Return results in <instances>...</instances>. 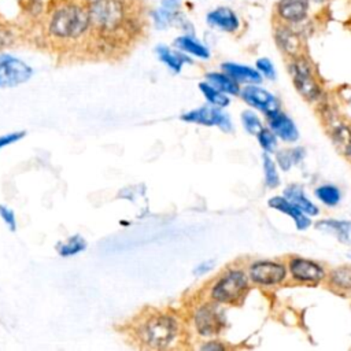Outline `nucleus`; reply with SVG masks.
<instances>
[{"label":"nucleus","instance_id":"24","mask_svg":"<svg viewBox=\"0 0 351 351\" xmlns=\"http://www.w3.org/2000/svg\"><path fill=\"white\" fill-rule=\"evenodd\" d=\"M330 137L339 152L351 156V128L348 125L337 122L330 130Z\"/></svg>","mask_w":351,"mask_h":351},{"label":"nucleus","instance_id":"21","mask_svg":"<svg viewBox=\"0 0 351 351\" xmlns=\"http://www.w3.org/2000/svg\"><path fill=\"white\" fill-rule=\"evenodd\" d=\"M174 47L188 55L196 56L199 59H208L210 58V49L200 43L196 37L191 36V34H184L180 36L174 40Z\"/></svg>","mask_w":351,"mask_h":351},{"label":"nucleus","instance_id":"5","mask_svg":"<svg viewBox=\"0 0 351 351\" xmlns=\"http://www.w3.org/2000/svg\"><path fill=\"white\" fill-rule=\"evenodd\" d=\"M289 73L295 88L306 100L314 101L319 97L321 88L308 59H306L303 55L292 58V62L289 64Z\"/></svg>","mask_w":351,"mask_h":351},{"label":"nucleus","instance_id":"3","mask_svg":"<svg viewBox=\"0 0 351 351\" xmlns=\"http://www.w3.org/2000/svg\"><path fill=\"white\" fill-rule=\"evenodd\" d=\"M88 11L92 29L103 36L126 30L132 22L126 0H95L88 4Z\"/></svg>","mask_w":351,"mask_h":351},{"label":"nucleus","instance_id":"18","mask_svg":"<svg viewBox=\"0 0 351 351\" xmlns=\"http://www.w3.org/2000/svg\"><path fill=\"white\" fill-rule=\"evenodd\" d=\"M315 228L322 233L336 237L340 243L351 245V221L344 219H321L315 223Z\"/></svg>","mask_w":351,"mask_h":351},{"label":"nucleus","instance_id":"2","mask_svg":"<svg viewBox=\"0 0 351 351\" xmlns=\"http://www.w3.org/2000/svg\"><path fill=\"white\" fill-rule=\"evenodd\" d=\"M180 333V322L169 313H154L145 317L136 328L137 340L148 348L170 347Z\"/></svg>","mask_w":351,"mask_h":351},{"label":"nucleus","instance_id":"33","mask_svg":"<svg viewBox=\"0 0 351 351\" xmlns=\"http://www.w3.org/2000/svg\"><path fill=\"white\" fill-rule=\"evenodd\" d=\"M256 66V70L261 73L262 77L267 78V80H274L276 78V69L271 63L270 59L267 58H259L255 63Z\"/></svg>","mask_w":351,"mask_h":351},{"label":"nucleus","instance_id":"40","mask_svg":"<svg viewBox=\"0 0 351 351\" xmlns=\"http://www.w3.org/2000/svg\"><path fill=\"white\" fill-rule=\"evenodd\" d=\"M315 3H325V1H328V0H314Z\"/></svg>","mask_w":351,"mask_h":351},{"label":"nucleus","instance_id":"28","mask_svg":"<svg viewBox=\"0 0 351 351\" xmlns=\"http://www.w3.org/2000/svg\"><path fill=\"white\" fill-rule=\"evenodd\" d=\"M330 285L340 291L351 289V266H340L330 271L329 274Z\"/></svg>","mask_w":351,"mask_h":351},{"label":"nucleus","instance_id":"15","mask_svg":"<svg viewBox=\"0 0 351 351\" xmlns=\"http://www.w3.org/2000/svg\"><path fill=\"white\" fill-rule=\"evenodd\" d=\"M266 119H267L269 129L277 137H280L282 141L293 143V141L298 140L299 132H298L296 125L293 123V121L288 115H285L280 110H277L271 114H267Z\"/></svg>","mask_w":351,"mask_h":351},{"label":"nucleus","instance_id":"41","mask_svg":"<svg viewBox=\"0 0 351 351\" xmlns=\"http://www.w3.org/2000/svg\"><path fill=\"white\" fill-rule=\"evenodd\" d=\"M348 256H350V258H351V252H350V255H348Z\"/></svg>","mask_w":351,"mask_h":351},{"label":"nucleus","instance_id":"1","mask_svg":"<svg viewBox=\"0 0 351 351\" xmlns=\"http://www.w3.org/2000/svg\"><path fill=\"white\" fill-rule=\"evenodd\" d=\"M92 29L88 4L78 0H63L55 5L47 19V33L62 43L81 40Z\"/></svg>","mask_w":351,"mask_h":351},{"label":"nucleus","instance_id":"23","mask_svg":"<svg viewBox=\"0 0 351 351\" xmlns=\"http://www.w3.org/2000/svg\"><path fill=\"white\" fill-rule=\"evenodd\" d=\"M206 81L226 95H239L240 93L239 82L234 81L230 75H228L223 71L222 73H219V71L207 73Z\"/></svg>","mask_w":351,"mask_h":351},{"label":"nucleus","instance_id":"16","mask_svg":"<svg viewBox=\"0 0 351 351\" xmlns=\"http://www.w3.org/2000/svg\"><path fill=\"white\" fill-rule=\"evenodd\" d=\"M274 40L285 55L291 58L302 55V38L288 23H281L276 27Z\"/></svg>","mask_w":351,"mask_h":351},{"label":"nucleus","instance_id":"4","mask_svg":"<svg viewBox=\"0 0 351 351\" xmlns=\"http://www.w3.org/2000/svg\"><path fill=\"white\" fill-rule=\"evenodd\" d=\"M248 289V278L243 270L230 269L225 271L211 287L210 296L217 303H237Z\"/></svg>","mask_w":351,"mask_h":351},{"label":"nucleus","instance_id":"17","mask_svg":"<svg viewBox=\"0 0 351 351\" xmlns=\"http://www.w3.org/2000/svg\"><path fill=\"white\" fill-rule=\"evenodd\" d=\"M267 204H269L271 208H274V210H277V211H280V213H282V214L289 215V217L293 219V222H295V225H296V228H298L299 230H304V229H307V228L311 225V221L308 219L307 214H304L303 211H300V210H299L293 203H291L285 196H273V197L269 199Z\"/></svg>","mask_w":351,"mask_h":351},{"label":"nucleus","instance_id":"7","mask_svg":"<svg viewBox=\"0 0 351 351\" xmlns=\"http://www.w3.org/2000/svg\"><path fill=\"white\" fill-rule=\"evenodd\" d=\"M193 324L200 336H214L219 333L225 325V314L219 303H206L200 306L193 315Z\"/></svg>","mask_w":351,"mask_h":351},{"label":"nucleus","instance_id":"9","mask_svg":"<svg viewBox=\"0 0 351 351\" xmlns=\"http://www.w3.org/2000/svg\"><path fill=\"white\" fill-rule=\"evenodd\" d=\"M248 277L258 285H278L287 278V267L274 261H256L250 266Z\"/></svg>","mask_w":351,"mask_h":351},{"label":"nucleus","instance_id":"34","mask_svg":"<svg viewBox=\"0 0 351 351\" xmlns=\"http://www.w3.org/2000/svg\"><path fill=\"white\" fill-rule=\"evenodd\" d=\"M0 217L11 232L16 230V217H15V213L12 208H10L8 206L0 204Z\"/></svg>","mask_w":351,"mask_h":351},{"label":"nucleus","instance_id":"8","mask_svg":"<svg viewBox=\"0 0 351 351\" xmlns=\"http://www.w3.org/2000/svg\"><path fill=\"white\" fill-rule=\"evenodd\" d=\"M181 119L185 122L199 123L204 126H217L223 132H230L233 129L229 115L223 112L221 107L213 106L210 103L182 114Z\"/></svg>","mask_w":351,"mask_h":351},{"label":"nucleus","instance_id":"29","mask_svg":"<svg viewBox=\"0 0 351 351\" xmlns=\"http://www.w3.org/2000/svg\"><path fill=\"white\" fill-rule=\"evenodd\" d=\"M314 193H315L317 199L326 206H336L341 199L340 191L335 185H330V184L319 185Z\"/></svg>","mask_w":351,"mask_h":351},{"label":"nucleus","instance_id":"30","mask_svg":"<svg viewBox=\"0 0 351 351\" xmlns=\"http://www.w3.org/2000/svg\"><path fill=\"white\" fill-rule=\"evenodd\" d=\"M262 163H263V174H265L266 185L269 188H276L280 184V177H278L276 162L269 156V154H263Z\"/></svg>","mask_w":351,"mask_h":351},{"label":"nucleus","instance_id":"19","mask_svg":"<svg viewBox=\"0 0 351 351\" xmlns=\"http://www.w3.org/2000/svg\"><path fill=\"white\" fill-rule=\"evenodd\" d=\"M221 69L239 84H259L263 78L256 69L234 62H225L221 64Z\"/></svg>","mask_w":351,"mask_h":351},{"label":"nucleus","instance_id":"27","mask_svg":"<svg viewBox=\"0 0 351 351\" xmlns=\"http://www.w3.org/2000/svg\"><path fill=\"white\" fill-rule=\"evenodd\" d=\"M303 158H304V149L300 147L287 149V151L285 149L278 151L276 154V162H277V165H280V167L282 170H289L293 165L299 163Z\"/></svg>","mask_w":351,"mask_h":351},{"label":"nucleus","instance_id":"37","mask_svg":"<svg viewBox=\"0 0 351 351\" xmlns=\"http://www.w3.org/2000/svg\"><path fill=\"white\" fill-rule=\"evenodd\" d=\"M11 41H12L11 32L7 27L0 26V48L4 47V45H10Z\"/></svg>","mask_w":351,"mask_h":351},{"label":"nucleus","instance_id":"39","mask_svg":"<svg viewBox=\"0 0 351 351\" xmlns=\"http://www.w3.org/2000/svg\"><path fill=\"white\" fill-rule=\"evenodd\" d=\"M78 1H82V3H85V4H89V3H92V1H95V0H78Z\"/></svg>","mask_w":351,"mask_h":351},{"label":"nucleus","instance_id":"32","mask_svg":"<svg viewBox=\"0 0 351 351\" xmlns=\"http://www.w3.org/2000/svg\"><path fill=\"white\" fill-rule=\"evenodd\" d=\"M256 138L259 141V145L266 152L274 151V148L277 145V136L269 128H262V130L256 134Z\"/></svg>","mask_w":351,"mask_h":351},{"label":"nucleus","instance_id":"20","mask_svg":"<svg viewBox=\"0 0 351 351\" xmlns=\"http://www.w3.org/2000/svg\"><path fill=\"white\" fill-rule=\"evenodd\" d=\"M155 52L159 60L176 74L182 70L185 63H192V59L188 55H185V52L180 49H171L166 45H158L155 48Z\"/></svg>","mask_w":351,"mask_h":351},{"label":"nucleus","instance_id":"31","mask_svg":"<svg viewBox=\"0 0 351 351\" xmlns=\"http://www.w3.org/2000/svg\"><path fill=\"white\" fill-rule=\"evenodd\" d=\"M241 122L247 133L254 136H256L263 128L259 117L252 110H245L244 112H241Z\"/></svg>","mask_w":351,"mask_h":351},{"label":"nucleus","instance_id":"35","mask_svg":"<svg viewBox=\"0 0 351 351\" xmlns=\"http://www.w3.org/2000/svg\"><path fill=\"white\" fill-rule=\"evenodd\" d=\"M25 136H26V132H25V130L11 132V133H7V134L0 136V149L4 148V147L11 145V144H14V143H18V141L22 140Z\"/></svg>","mask_w":351,"mask_h":351},{"label":"nucleus","instance_id":"25","mask_svg":"<svg viewBox=\"0 0 351 351\" xmlns=\"http://www.w3.org/2000/svg\"><path fill=\"white\" fill-rule=\"evenodd\" d=\"M86 240L80 236V234H74L71 237H69L67 240L62 241L58 244L56 250H58V254L63 258H69V256H74L80 252H82L85 248H86Z\"/></svg>","mask_w":351,"mask_h":351},{"label":"nucleus","instance_id":"14","mask_svg":"<svg viewBox=\"0 0 351 351\" xmlns=\"http://www.w3.org/2000/svg\"><path fill=\"white\" fill-rule=\"evenodd\" d=\"M310 0H278L276 14L282 23H300L307 18Z\"/></svg>","mask_w":351,"mask_h":351},{"label":"nucleus","instance_id":"36","mask_svg":"<svg viewBox=\"0 0 351 351\" xmlns=\"http://www.w3.org/2000/svg\"><path fill=\"white\" fill-rule=\"evenodd\" d=\"M214 266H215L214 261H204V262L199 263V265L193 269V274H196V276H204V274H207L208 271H211V270L214 269Z\"/></svg>","mask_w":351,"mask_h":351},{"label":"nucleus","instance_id":"11","mask_svg":"<svg viewBox=\"0 0 351 351\" xmlns=\"http://www.w3.org/2000/svg\"><path fill=\"white\" fill-rule=\"evenodd\" d=\"M288 269L293 280L306 284H318L325 278V270L317 262L304 258H291Z\"/></svg>","mask_w":351,"mask_h":351},{"label":"nucleus","instance_id":"38","mask_svg":"<svg viewBox=\"0 0 351 351\" xmlns=\"http://www.w3.org/2000/svg\"><path fill=\"white\" fill-rule=\"evenodd\" d=\"M223 348H225V346L221 344V343H217V341H208V343L202 346V350H208V351H211V350H223Z\"/></svg>","mask_w":351,"mask_h":351},{"label":"nucleus","instance_id":"13","mask_svg":"<svg viewBox=\"0 0 351 351\" xmlns=\"http://www.w3.org/2000/svg\"><path fill=\"white\" fill-rule=\"evenodd\" d=\"M206 22L213 29L225 32V33H236L240 29V18L239 15L229 7H217L207 12Z\"/></svg>","mask_w":351,"mask_h":351},{"label":"nucleus","instance_id":"26","mask_svg":"<svg viewBox=\"0 0 351 351\" xmlns=\"http://www.w3.org/2000/svg\"><path fill=\"white\" fill-rule=\"evenodd\" d=\"M199 89H200V92L203 93V96L206 97V100H207L210 104H213V106H217V107L223 108V107L229 106V103H230V99L226 96V93L218 90L217 88H214V86H213L211 84H208L207 81L200 82V84H199Z\"/></svg>","mask_w":351,"mask_h":351},{"label":"nucleus","instance_id":"22","mask_svg":"<svg viewBox=\"0 0 351 351\" xmlns=\"http://www.w3.org/2000/svg\"><path fill=\"white\" fill-rule=\"evenodd\" d=\"M284 196L293 203L300 211L307 215H317L318 207L304 195V191L299 185H289L284 189Z\"/></svg>","mask_w":351,"mask_h":351},{"label":"nucleus","instance_id":"6","mask_svg":"<svg viewBox=\"0 0 351 351\" xmlns=\"http://www.w3.org/2000/svg\"><path fill=\"white\" fill-rule=\"evenodd\" d=\"M33 69L10 53H0V88H12L29 81Z\"/></svg>","mask_w":351,"mask_h":351},{"label":"nucleus","instance_id":"12","mask_svg":"<svg viewBox=\"0 0 351 351\" xmlns=\"http://www.w3.org/2000/svg\"><path fill=\"white\" fill-rule=\"evenodd\" d=\"M181 14V0H162L160 5L151 12V19L156 29H166L171 25L184 26Z\"/></svg>","mask_w":351,"mask_h":351},{"label":"nucleus","instance_id":"10","mask_svg":"<svg viewBox=\"0 0 351 351\" xmlns=\"http://www.w3.org/2000/svg\"><path fill=\"white\" fill-rule=\"evenodd\" d=\"M240 96L248 106L259 110L265 115L280 110V103L277 97L269 90L258 86L256 84H248L247 86L240 89Z\"/></svg>","mask_w":351,"mask_h":351}]
</instances>
